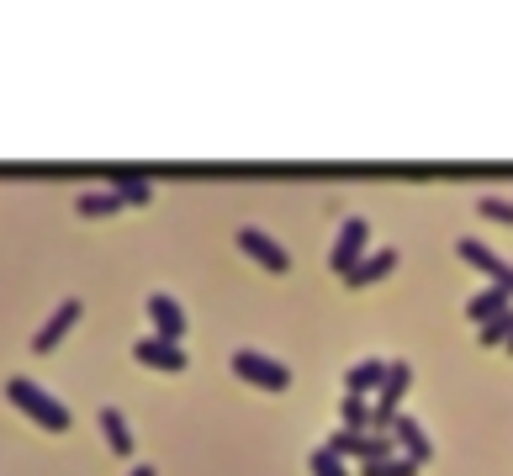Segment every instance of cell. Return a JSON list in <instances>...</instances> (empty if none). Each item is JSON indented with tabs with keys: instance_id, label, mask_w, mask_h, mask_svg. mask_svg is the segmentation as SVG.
Segmentation results:
<instances>
[{
	"instance_id": "603a6c76",
	"label": "cell",
	"mask_w": 513,
	"mask_h": 476,
	"mask_svg": "<svg viewBox=\"0 0 513 476\" xmlns=\"http://www.w3.org/2000/svg\"><path fill=\"white\" fill-rule=\"evenodd\" d=\"M503 350H508V355H513V339H508V344H503Z\"/></svg>"
},
{
	"instance_id": "4fadbf2b",
	"label": "cell",
	"mask_w": 513,
	"mask_h": 476,
	"mask_svg": "<svg viewBox=\"0 0 513 476\" xmlns=\"http://www.w3.org/2000/svg\"><path fill=\"white\" fill-rule=\"evenodd\" d=\"M508 307H513V297H508V291H498V286H487V291H476V297L466 302V318H471L476 328H482V323H492V318H498V313H508Z\"/></svg>"
},
{
	"instance_id": "8992f818",
	"label": "cell",
	"mask_w": 513,
	"mask_h": 476,
	"mask_svg": "<svg viewBox=\"0 0 513 476\" xmlns=\"http://www.w3.org/2000/svg\"><path fill=\"white\" fill-rule=\"evenodd\" d=\"M387 434H392V445H397V455H408V461L424 471L429 461H434V445H429V434H424V424H418L413 413H397L392 424H387Z\"/></svg>"
},
{
	"instance_id": "2e32d148",
	"label": "cell",
	"mask_w": 513,
	"mask_h": 476,
	"mask_svg": "<svg viewBox=\"0 0 513 476\" xmlns=\"http://www.w3.org/2000/svg\"><path fill=\"white\" fill-rule=\"evenodd\" d=\"M117 201H122V207H149V196H154V186H149V180H143V175H117Z\"/></svg>"
},
{
	"instance_id": "7402d4cb",
	"label": "cell",
	"mask_w": 513,
	"mask_h": 476,
	"mask_svg": "<svg viewBox=\"0 0 513 476\" xmlns=\"http://www.w3.org/2000/svg\"><path fill=\"white\" fill-rule=\"evenodd\" d=\"M127 476H159L154 466H133V471H127Z\"/></svg>"
},
{
	"instance_id": "30bf717a",
	"label": "cell",
	"mask_w": 513,
	"mask_h": 476,
	"mask_svg": "<svg viewBox=\"0 0 513 476\" xmlns=\"http://www.w3.org/2000/svg\"><path fill=\"white\" fill-rule=\"evenodd\" d=\"M80 313H85V302H75V297H69V302H59V313H53V318L38 328V334H32V350H38V355L59 350V344H64V334L80 323Z\"/></svg>"
},
{
	"instance_id": "d6986e66",
	"label": "cell",
	"mask_w": 513,
	"mask_h": 476,
	"mask_svg": "<svg viewBox=\"0 0 513 476\" xmlns=\"http://www.w3.org/2000/svg\"><path fill=\"white\" fill-rule=\"evenodd\" d=\"M307 471H313V476H355V471L344 466V461H339V455L328 450V445H318L313 455H307Z\"/></svg>"
},
{
	"instance_id": "7c38bea8",
	"label": "cell",
	"mask_w": 513,
	"mask_h": 476,
	"mask_svg": "<svg viewBox=\"0 0 513 476\" xmlns=\"http://www.w3.org/2000/svg\"><path fill=\"white\" fill-rule=\"evenodd\" d=\"M387 381V360H376V355H365V360H355L350 365V376H344V392L350 397H365L371 402L376 397V387Z\"/></svg>"
},
{
	"instance_id": "8fae6325",
	"label": "cell",
	"mask_w": 513,
	"mask_h": 476,
	"mask_svg": "<svg viewBox=\"0 0 513 476\" xmlns=\"http://www.w3.org/2000/svg\"><path fill=\"white\" fill-rule=\"evenodd\" d=\"M133 360L149 365V371H170V376L186 371V350H180V344H170V339H154V334L133 344Z\"/></svg>"
},
{
	"instance_id": "ac0fdd59",
	"label": "cell",
	"mask_w": 513,
	"mask_h": 476,
	"mask_svg": "<svg viewBox=\"0 0 513 476\" xmlns=\"http://www.w3.org/2000/svg\"><path fill=\"white\" fill-rule=\"evenodd\" d=\"M355 476H418V466L408 455H387V461H365Z\"/></svg>"
},
{
	"instance_id": "ffe728a7",
	"label": "cell",
	"mask_w": 513,
	"mask_h": 476,
	"mask_svg": "<svg viewBox=\"0 0 513 476\" xmlns=\"http://www.w3.org/2000/svg\"><path fill=\"white\" fill-rule=\"evenodd\" d=\"M508 339H513V307L498 313L492 323H482V344H487V350H498V344H508Z\"/></svg>"
},
{
	"instance_id": "e0dca14e",
	"label": "cell",
	"mask_w": 513,
	"mask_h": 476,
	"mask_svg": "<svg viewBox=\"0 0 513 476\" xmlns=\"http://www.w3.org/2000/svg\"><path fill=\"white\" fill-rule=\"evenodd\" d=\"M339 424H344V429H371V402L344 392V397H339Z\"/></svg>"
},
{
	"instance_id": "9a60e30c",
	"label": "cell",
	"mask_w": 513,
	"mask_h": 476,
	"mask_svg": "<svg viewBox=\"0 0 513 476\" xmlns=\"http://www.w3.org/2000/svg\"><path fill=\"white\" fill-rule=\"evenodd\" d=\"M75 212H80V217H117L122 201H117V191H85V196L75 201Z\"/></svg>"
},
{
	"instance_id": "44dd1931",
	"label": "cell",
	"mask_w": 513,
	"mask_h": 476,
	"mask_svg": "<svg viewBox=\"0 0 513 476\" xmlns=\"http://www.w3.org/2000/svg\"><path fill=\"white\" fill-rule=\"evenodd\" d=\"M476 212H482L487 223H508V228H513V201H498V196H482V201H476Z\"/></svg>"
},
{
	"instance_id": "6da1fadb",
	"label": "cell",
	"mask_w": 513,
	"mask_h": 476,
	"mask_svg": "<svg viewBox=\"0 0 513 476\" xmlns=\"http://www.w3.org/2000/svg\"><path fill=\"white\" fill-rule=\"evenodd\" d=\"M6 397H11V408H16V413H27L38 429H48V434H64V429H69V408H64L59 397H48L38 381L11 376V381H6Z\"/></svg>"
},
{
	"instance_id": "277c9868",
	"label": "cell",
	"mask_w": 513,
	"mask_h": 476,
	"mask_svg": "<svg viewBox=\"0 0 513 476\" xmlns=\"http://www.w3.org/2000/svg\"><path fill=\"white\" fill-rule=\"evenodd\" d=\"M365 244H371V228H365V217H344V228L334 238V249H328V270L344 281L355 270V260L365 254Z\"/></svg>"
},
{
	"instance_id": "5b68a950",
	"label": "cell",
	"mask_w": 513,
	"mask_h": 476,
	"mask_svg": "<svg viewBox=\"0 0 513 476\" xmlns=\"http://www.w3.org/2000/svg\"><path fill=\"white\" fill-rule=\"evenodd\" d=\"M455 254H461L471 270H482V276L498 286V291H508V297H513V265L503 260V254H492L482 238H461V244H455Z\"/></svg>"
},
{
	"instance_id": "7a4b0ae2",
	"label": "cell",
	"mask_w": 513,
	"mask_h": 476,
	"mask_svg": "<svg viewBox=\"0 0 513 476\" xmlns=\"http://www.w3.org/2000/svg\"><path fill=\"white\" fill-rule=\"evenodd\" d=\"M408 381H413V365L408 360H387V381L376 387L371 397V434H381L402 413V397H408Z\"/></svg>"
},
{
	"instance_id": "3957f363",
	"label": "cell",
	"mask_w": 513,
	"mask_h": 476,
	"mask_svg": "<svg viewBox=\"0 0 513 476\" xmlns=\"http://www.w3.org/2000/svg\"><path fill=\"white\" fill-rule=\"evenodd\" d=\"M233 376H244L249 387H260V392H286L291 387V371L281 360H270V355H260V350H233Z\"/></svg>"
},
{
	"instance_id": "5bb4252c",
	"label": "cell",
	"mask_w": 513,
	"mask_h": 476,
	"mask_svg": "<svg viewBox=\"0 0 513 476\" xmlns=\"http://www.w3.org/2000/svg\"><path fill=\"white\" fill-rule=\"evenodd\" d=\"M101 429H106V445L117 455H133V434H127V418L117 408H101Z\"/></svg>"
},
{
	"instance_id": "52a82bcc",
	"label": "cell",
	"mask_w": 513,
	"mask_h": 476,
	"mask_svg": "<svg viewBox=\"0 0 513 476\" xmlns=\"http://www.w3.org/2000/svg\"><path fill=\"white\" fill-rule=\"evenodd\" d=\"M238 249H244L249 260H260L270 276H286V270H291V254L270 233H260V228H238Z\"/></svg>"
},
{
	"instance_id": "9c48e42d",
	"label": "cell",
	"mask_w": 513,
	"mask_h": 476,
	"mask_svg": "<svg viewBox=\"0 0 513 476\" xmlns=\"http://www.w3.org/2000/svg\"><path fill=\"white\" fill-rule=\"evenodd\" d=\"M143 313H149V323H154V339H170V344H180V334H186V313H180V302H175V297H164V291H154V297L143 302Z\"/></svg>"
},
{
	"instance_id": "ba28073f",
	"label": "cell",
	"mask_w": 513,
	"mask_h": 476,
	"mask_svg": "<svg viewBox=\"0 0 513 476\" xmlns=\"http://www.w3.org/2000/svg\"><path fill=\"white\" fill-rule=\"evenodd\" d=\"M397 260H402L397 249H371V254H360V260H355V270L344 276V286H350V291H365V286L387 281L392 270H397Z\"/></svg>"
}]
</instances>
